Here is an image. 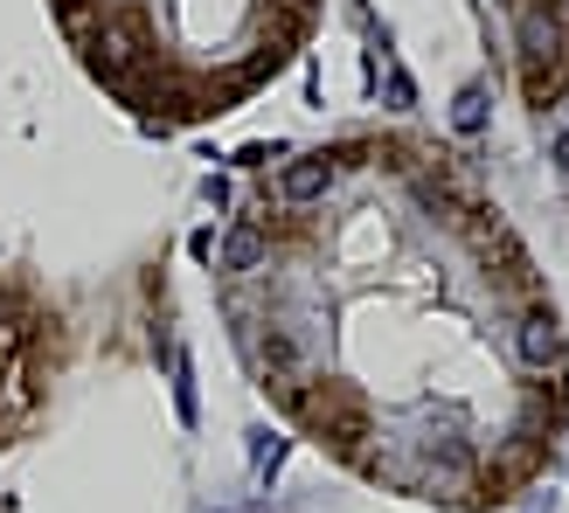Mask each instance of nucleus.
<instances>
[{"label":"nucleus","instance_id":"nucleus-8","mask_svg":"<svg viewBox=\"0 0 569 513\" xmlns=\"http://www.w3.org/2000/svg\"><path fill=\"white\" fill-rule=\"evenodd\" d=\"M258 264H264V230L237 222V230L222 237V271H258Z\"/></svg>","mask_w":569,"mask_h":513},{"label":"nucleus","instance_id":"nucleus-5","mask_svg":"<svg viewBox=\"0 0 569 513\" xmlns=\"http://www.w3.org/2000/svg\"><path fill=\"white\" fill-rule=\"evenodd\" d=\"M472 250H479V256H487V264L500 271V284H507V292H528V284H535V271H528V256H521L515 230H507L500 215H487V222H472Z\"/></svg>","mask_w":569,"mask_h":513},{"label":"nucleus","instance_id":"nucleus-12","mask_svg":"<svg viewBox=\"0 0 569 513\" xmlns=\"http://www.w3.org/2000/svg\"><path fill=\"white\" fill-rule=\"evenodd\" d=\"M174 395H181V416L194 423V382H188V361H174Z\"/></svg>","mask_w":569,"mask_h":513},{"label":"nucleus","instance_id":"nucleus-11","mask_svg":"<svg viewBox=\"0 0 569 513\" xmlns=\"http://www.w3.org/2000/svg\"><path fill=\"white\" fill-rule=\"evenodd\" d=\"M56 8H63V28H70V36L91 42V0H56Z\"/></svg>","mask_w":569,"mask_h":513},{"label":"nucleus","instance_id":"nucleus-4","mask_svg":"<svg viewBox=\"0 0 569 513\" xmlns=\"http://www.w3.org/2000/svg\"><path fill=\"white\" fill-rule=\"evenodd\" d=\"M542 451H549V431H542V403H535V410H528V423H521V431H515V437H507V444L493 451V465L479 472V486H487L493 500H507V493L521 486V479H535V465H542Z\"/></svg>","mask_w":569,"mask_h":513},{"label":"nucleus","instance_id":"nucleus-1","mask_svg":"<svg viewBox=\"0 0 569 513\" xmlns=\"http://www.w3.org/2000/svg\"><path fill=\"white\" fill-rule=\"evenodd\" d=\"M515 56H521L528 104H556L569 91V8L562 0H528L515 21Z\"/></svg>","mask_w":569,"mask_h":513},{"label":"nucleus","instance_id":"nucleus-2","mask_svg":"<svg viewBox=\"0 0 569 513\" xmlns=\"http://www.w3.org/2000/svg\"><path fill=\"white\" fill-rule=\"evenodd\" d=\"M292 410H299V423L320 444H333V451H355L368 444V403L348 389V382H299L292 389Z\"/></svg>","mask_w":569,"mask_h":513},{"label":"nucleus","instance_id":"nucleus-9","mask_svg":"<svg viewBox=\"0 0 569 513\" xmlns=\"http://www.w3.org/2000/svg\"><path fill=\"white\" fill-rule=\"evenodd\" d=\"M451 125H459V132H487V91H479V83H466V91L451 98Z\"/></svg>","mask_w":569,"mask_h":513},{"label":"nucleus","instance_id":"nucleus-6","mask_svg":"<svg viewBox=\"0 0 569 513\" xmlns=\"http://www.w3.org/2000/svg\"><path fill=\"white\" fill-rule=\"evenodd\" d=\"M515 348H521V361L528 368H556L562 361V333H556V312H521V333H515Z\"/></svg>","mask_w":569,"mask_h":513},{"label":"nucleus","instance_id":"nucleus-13","mask_svg":"<svg viewBox=\"0 0 569 513\" xmlns=\"http://www.w3.org/2000/svg\"><path fill=\"white\" fill-rule=\"evenodd\" d=\"M556 167L569 174V132H556Z\"/></svg>","mask_w":569,"mask_h":513},{"label":"nucleus","instance_id":"nucleus-3","mask_svg":"<svg viewBox=\"0 0 569 513\" xmlns=\"http://www.w3.org/2000/svg\"><path fill=\"white\" fill-rule=\"evenodd\" d=\"M147 63H153V21H147V8H111L91 28V70L104 83H132Z\"/></svg>","mask_w":569,"mask_h":513},{"label":"nucleus","instance_id":"nucleus-7","mask_svg":"<svg viewBox=\"0 0 569 513\" xmlns=\"http://www.w3.org/2000/svg\"><path fill=\"white\" fill-rule=\"evenodd\" d=\"M284 202H320V194L333 188V160L327 153H312V160H292V167H284Z\"/></svg>","mask_w":569,"mask_h":513},{"label":"nucleus","instance_id":"nucleus-10","mask_svg":"<svg viewBox=\"0 0 569 513\" xmlns=\"http://www.w3.org/2000/svg\"><path fill=\"white\" fill-rule=\"evenodd\" d=\"M250 459H258V472H278L284 437H278V431H250Z\"/></svg>","mask_w":569,"mask_h":513}]
</instances>
